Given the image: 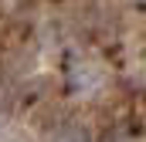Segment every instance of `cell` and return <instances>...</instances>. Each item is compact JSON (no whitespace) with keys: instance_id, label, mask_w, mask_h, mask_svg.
Returning a JSON list of instances; mask_svg holds the SVG:
<instances>
[{"instance_id":"6da1fadb","label":"cell","mask_w":146,"mask_h":142,"mask_svg":"<svg viewBox=\"0 0 146 142\" xmlns=\"http://www.w3.org/2000/svg\"><path fill=\"white\" fill-rule=\"evenodd\" d=\"M54 142H88V139H85V132L78 125H65V129H58Z\"/></svg>"}]
</instances>
